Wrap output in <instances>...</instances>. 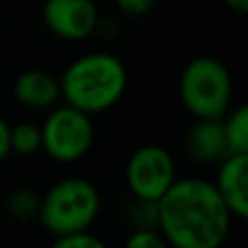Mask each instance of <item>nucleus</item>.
Returning a JSON list of instances; mask_svg holds the SVG:
<instances>
[{
    "label": "nucleus",
    "mask_w": 248,
    "mask_h": 248,
    "mask_svg": "<svg viewBox=\"0 0 248 248\" xmlns=\"http://www.w3.org/2000/svg\"><path fill=\"white\" fill-rule=\"evenodd\" d=\"M233 216L214 183L183 176L157 201V229L168 246L218 248L231 231Z\"/></svg>",
    "instance_id": "obj_1"
},
{
    "label": "nucleus",
    "mask_w": 248,
    "mask_h": 248,
    "mask_svg": "<svg viewBox=\"0 0 248 248\" xmlns=\"http://www.w3.org/2000/svg\"><path fill=\"white\" fill-rule=\"evenodd\" d=\"M126 85V65L116 55L103 50L77 57L59 77L61 98L65 105L90 113L92 118L116 107Z\"/></svg>",
    "instance_id": "obj_2"
},
{
    "label": "nucleus",
    "mask_w": 248,
    "mask_h": 248,
    "mask_svg": "<svg viewBox=\"0 0 248 248\" xmlns=\"http://www.w3.org/2000/svg\"><path fill=\"white\" fill-rule=\"evenodd\" d=\"M100 214L98 187L85 176L61 179L39 198L37 220L50 235L92 229Z\"/></svg>",
    "instance_id": "obj_3"
},
{
    "label": "nucleus",
    "mask_w": 248,
    "mask_h": 248,
    "mask_svg": "<svg viewBox=\"0 0 248 248\" xmlns=\"http://www.w3.org/2000/svg\"><path fill=\"white\" fill-rule=\"evenodd\" d=\"M179 98L196 120L222 118L233 103L231 72L216 57H196L181 72Z\"/></svg>",
    "instance_id": "obj_4"
},
{
    "label": "nucleus",
    "mask_w": 248,
    "mask_h": 248,
    "mask_svg": "<svg viewBox=\"0 0 248 248\" xmlns=\"http://www.w3.org/2000/svg\"><path fill=\"white\" fill-rule=\"evenodd\" d=\"M42 150L57 163H77L92 150L96 140L90 113L70 105L48 109L42 126Z\"/></svg>",
    "instance_id": "obj_5"
},
{
    "label": "nucleus",
    "mask_w": 248,
    "mask_h": 248,
    "mask_svg": "<svg viewBox=\"0 0 248 248\" xmlns=\"http://www.w3.org/2000/svg\"><path fill=\"white\" fill-rule=\"evenodd\" d=\"M176 181L172 155L159 144H144L126 161V185L133 198L157 202Z\"/></svg>",
    "instance_id": "obj_6"
},
{
    "label": "nucleus",
    "mask_w": 248,
    "mask_h": 248,
    "mask_svg": "<svg viewBox=\"0 0 248 248\" xmlns=\"http://www.w3.org/2000/svg\"><path fill=\"white\" fill-rule=\"evenodd\" d=\"M42 20L55 37L83 42L98 31L100 13L94 0H46Z\"/></svg>",
    "instance_id": "obj_7"
},
{
    "label": "nucleus",
    "mask_w": 248,
    "mask_h": 248,
    "mask_svg": "<svg viewBox=\"0 0 248 248\" xmlns=\"http://www.w3.org/2000/svg\"><path fill=\"white\" fill-rule=\"evenodd\" d=\"M233 218L248 216V153H229L218 161V172L211 181Z\"/></svg>",
    "instance_id": "obj_8"
},
{
    "label": "nucleus",
    "mask_w": 248,
    "mask_h": 248,
    "mask_svg": "<svg viewBox=\"0 0 248 248\" xmlns=\"http://www.w3.org/2000/svg\"><path fill=\"white\" fill-rule=\"evenodd\" d=\"M13 98L31 111H48L61 100L59 78L39 68L24 70L13 83Z\"/></svg>",
    "instance_id": "obj_9"
},
{
    "label": "nucleus",
    "mask_w": 248,
    "mask_h": 248,
    "mask_svg": "<svg viewBox=\"0 0 248 248\" xmlns=\"http://www.w3.org/2000/svg\"><path fill=\"white\" fill-rule=\"evenodd\" d=\"M187 155L198 163H218L229 155L222 131V118H202L187 131Z\"/></svg>",
    "instance_id": "obj_10"
},
{
    "label": "nucleus",
    "mask_w": 248,
    "mask_h": 248,
    "mask_svg": "<svg viewBox=\"0 0 248 248\" xmlns=\"http://www.w3.org/2000/svg\"><path fill=\"white\" fill-rule=\"evenodd\" d=\"M222 131L229 153H248V107L237 105L222 116Z\"/></svg>",
    "instance_id": "obj_11"
},
{
    "label": "nucleus",
    "mask_w": 248,
    "mask_h": 248,
    "mask_svg": "<svg viewBox=\"0 0 248 248\" xmlns=\"http://www.w3.org/2000/svg\"><path fill=\"white\" fill-rule=\"evenodd\" d=\"M39 194L29 187H17L9 192L7 201H4V211L9 218L20 220V222H29V220L37 218L39 211Z\"/></svg>",
    "instance_id": "obj_12"
},
{
    "label": "nucleus",
    "mask_w": 248,
    "mask_h": 248,
    "mask_svg": "<svg viewBox=\"0 0 248 248\" xmlns=\"http://www.w3.org/2000/svg\"><path fill=\"white\" fill-rule=\"evenodd\" d=\"M9 144L11 153L29 157L42 150V131L35 122H17L9 128Z\"/></svg>",
    "instance_id": "obj_13"
},
{
    "label": "nucleus",
    "mask_w": 248,
    "mask_h": 248,
    "mask_svg": "<svg viewBox=\"0 0 248 248\" xmlns=\"http://www.w3.org/2000/svg\"><path fill=\"white\" fill-rule=\"evenodd\" d=\"M126 246L128 248H166L168 244L157 227H137L126 237Z\"/></svg>",
    "instance_id": "obj_14"
},
{
    "label": "nucleus",
    "mask_w": 248,
    "mask_h": 248,
    "mask_svg": "<svg viewBox=\"0 0 248 248\" xmlns=\"http://www.w3.org/2000/svg\"><path fill=\"white\" fill-rule=\"evenodd\" d=\"M55 248H103L105 242L98 240L90 229L85 231H74V233H65V235H57L52 240Z\"/></svg>",
    "instance_id": "obj_15"
},
{
    "label": "nucleus",
    "mask_w": 248,
    "mask_h": 248,
    "mask_svg": "<svg viewBox=\"0 0 248 248\" xmlns=\"http://www.w3.org/2000/svg\"><path fill=\"white\" fill-rule=\"evenodd\" d=\"M157 0H116L118 9L126 16H144L155 7Z\"/></svg>",
    "instance_id": "obj_16"
},
{
    "label": "nucleus",
    "mask_w": 248,
    "mask_h": 248,
    "mask_svg": "<svg viewBox=\"0 0 248 248\" xmlns=\"http://www.w3.org/2000/svg\"><path fill=\"white\" fill-rule=\"evenodd\" d=\"M9 128H11V124L4 120L2 116H0V163H2L4 159L11 155V144H9Z\"/></svg>",
    "instance_id": "obj_17"
},
{
    "label": "nucleus",
    "mask_w": 248,
    "mask_h": 248,
    "mask_svg": "<svg viewBox=\"0 0 248 248\" xmlns=\"http://www.w3.org/2000/svg\"><path fill=\"white\" fill-rule=\"evenodd\" d=\"M222 2L227 4L229 9L237 11V13H246L248 11V0H222Z\"/></svg>",
    "instance_id": "obj_18"
}]
</instances>
